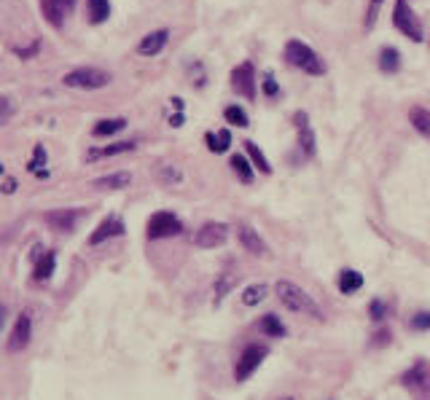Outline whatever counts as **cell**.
Returning <instances> with one entry per match:
<instances>
[{
    "instance_id": "6da1fadb",
    "label": "cell",
    "mask_w": 430,
    "mask_h": 400,
    "mask_svg": "<svg viewBox=\"0 0 430 400\" xmlns=\"http://www.w3.org/2000/svg\"><path fill=\"white\" fill-rule=\"evenodd\" d=\"M274 293H277L280 304L288 309V312H294V314H307L312 320H322V309L318 307V301H315L304 288H298L296 282L280 280L274 285Z\"/></svg>"
},
{
    "instance_id": "7a4b0ae2",
    "label": "cell",
    "mask_w": 430,
    "mask_h": 400,
    "mask_svg": "<svg viewBox=\"0 0 430 400\" xmlns=\"http://www.w3.org/2000/svg\"><path fill=\"white\" fill-rule=\"evenodd\" d=\"M285 62L291 67H298L301 73H309V76H322L325 73V62H322V57L309 43L298 38H291L285 43Z\"/></svg>"
},
{
    "instance_id": "3957f363",
    "label": "cell",
    "mask_w": 430,
    "mask_h": 400,
    "mask_svg": "<svg viewBox=\"0 0 430 400\" xmlns=\"http://www.w3.org/2000/svg\"><path fill=\"white\" fill-rule=\"evenodd\" d=\"M110 81H113V76L108 70H100V67H76V70L62 76V83L67 89H86V92L105 89V86H110Z\"/></svg>"
},
{
    "instance_id": "277c9868",
    "label": "cell",
    "mask_w": 430,
    "mask_h": 400,
    "mask_svg": "<svg viewBox=\"0 0 430 400\" xmlns=\"http://www.w3.org/2000/svg\"><path fill=\"white\" fill-rule=\"evenodd\" d=\"M393 27H395L401 35L412 38L414 43H422V40H425L422 22H419L417 13L412 11L409 0H395V6H393Z\"/></svg>"
},
{
    "instance_id": "5b68a950",
    "label": "cell",
    "mask_w": 430,
    "mask_h": 400,
    "mask_svg": "<svg viewBox=\"0 0 430 400\" xmlns=\"http://www.w3.org/2000/svg\"><path fill=\"white\" fill-rule=\"evenodd\" d=\"M401 384L414 395V400H430V365L417 363L414 368H409L403 374Z\"/></svg>"
},
{
    "instance_id": "8992f818",
    "label": "cell",
    "mask_w": 430,
    "mask_h": 400,
    "mask_svg": "<svg viewBox=\"0 0 430 400\" xmlns=\"http://www.w3.org/2000/svg\"><path fill=\"white\" fill-rule=\"evenodd\" d=\"M255 67L253 62H242L231 70V76H228V83H231V89L245 97V100H255V94H258V86H255Z\"/></svg>"
},
{
    "instance_id": "52a82bcc",
    "label": "cell",
    "mask_w": 430,
    "mask_h": 400,
    "mask_svg": "<svg viewBox=\"0 0 430 400\" xmlns=\"http://www.w3.org/2000/svg\"><path fill=\"white\" fill-rule=\"evenodd\" d=\"M183 231L180 218L173 213H153L148 218V240H164V237H178Z\"/></svg>"
},
{
    "instance_id": "ba28073f",
    "label": "cell",
    "mask_w": 430,
    "mask_h": 400,
    "mask_svg": "<svg viewBox=\"0 0 430 400\" xmlns=\"http://www.w3.org/2000/svg\"><path fill=\"white\" fill-rule=\"evenodd\" d=\"M228 240V226L226 223H215V220H207L197 228L194 234V245L202 247V250H213V247H221L223 242Z\"/></svg>"
},
{
    "instance_id": "9c48e42d",
    "label": "cell",
    "mask_w": 430,
    "mask_h": 400,
    "mask_svg": "<svg viewBox=\"0 0 430 400\" xmlns=\"http://www.w3.org/2000/svg\"><path fill=\"white\" fill-rule=\"evenodd\" d=\"M294 127L296 132H298V148H301V153L312 159L315 153H318V137H315V129H312V124H309V116L304 110H296L294 113Z\"/></svg>"
},
{
    "instance_id": "30bf717a",
    "label": "cell",
    "mask_w": 430,
    "mask_h": 400,
    "mask_svg": "<svg viewBox=\"0 0 430 400\" xmlns=\"http://www.w3.org/2000/svg\"><path fill=\"white\" fill-rule=\"evenodd\" d=\"M264 358H267V347H261V344L245 347L240 355V360H237V368H234V379H237V382H245V379L264 363Z\"/></svg>"
},
{
    "instance_id": "8fae6325",
    "label": "cell",
    "mask_w": 430,
    "mask_h": 400,
    "mask_svg": "<svg viewBox=\"0 0 430 400\" xmlns=\"http://www.w3.org/2000/svg\"><path fill=\"white\" fill-rule=\"evenodd\" d=\"M76 3L79 0H40V13H43V19L49 25L59 30V27L65 25L67 16H70V11L76 8Z\"/></svg>"
},
{
    "instance_id": "7c38bea8",
    "label": "cell",
    "mask_w": 430,
    "mask_h": 400,
    "mask_svg": "<svg viewBox=\"0 0 430 400\" xmlns=\"http://www.w3.org/2000/svg\"><path fill=\"white\" fill-rule=\"evenodd\" d=\"M30 336H33V317L30 312H22L16 322H13L11 334H8V352H22L30 344Z\"/></svg>"
},
{
    "instance_id": "4fadbf2b",
    "label": "cell",
    "mask_w": 430,
    "mask_h": 400,
    "mask_svg": "<svg viewBox=\"0 0 430 400\" xmlns=\"http://www.w3.org/2000/svg\"><path fill=\"white\" fill-rule=\"evenodd\" d=\"M127 228H124V220H121L119 215H108L105 220L100 223V226L92 231V237H89V245L97 247V245H103V242L113 240V237H121Z\"/></svg>"
},
{
    "instance_id": "5bb4252c",
    "label": "cell",
    "mask_w": 430,
    "mask_h": 400,
    "mask_svg": "<svg viewBox=\"0 0 430 400\" xmlns=\"http://www.w3.org/2000/svg\"><path fill=\"white\" fill-rule=\"evenodd\" d=\"M237 240H240V245L248 250V253H253V255H269V247H267V242L261 240V234L255 231L250 223H240L237 226Z\"/></svg>"
},
{
    "instance_id": "9a60e30c",
    "label": "cell",
    "mask_w": 430,
    "mask_h": 400,
    "mask_svg": "<svg viewBox=\"0 0 430 400\" xmlns=\"http://www.w3.org/2000/svg\"><path fill=\"white\" fill-rule=\"evenodd\" d=\"M167 40H170V30H167V27L153 30V33L143 35V40L137 43V54H140V57H156V54L164 52Z\"/></svg>"
},
{
    "instance_id": "2e32d148",
    "label": "cell",
    "mask_w": 430,
    "mask_h": 400,
    "mask_svg": "<svg viewBox=\"0 0 430 400\" xmlns=\"http://www.w3.org/2000/svg\"><path fill=\"white\" fill-rule=\"evenodd\" d=\"M94 188H100V191H121V188H129L132 186V175L119 170V172H110V175H103V177H97L92 180Z\"/></svg>"
},
{
    "instance_id": "e0dca14e",
    "label": "cell",
    "mask_w": 430,
    "mask_h": 400,
    "mask_svg": "<svg viewBox=\"0 0 430 400\" xmlns=\"http://www.w3.org/2000/svg\"><path fill=\"white\" fill-rule=\"evenodd\" d=\"M43 220H46L49 228H54V231H73L76 220H79V213H76V210H52V213H46Z\"/></svg>"
},
{
    "instance_id": "ac0fdd59",
    "label": "cell",
    "mask_w": 430,
    "mask_h": 400,
    "mask_svg": "<svg viewBox=\"0 0 430 400\" xmlns=\"http://www.w3.org/2000/svg\"><path fill=\"white\" fill-rule=\"evenodd\" d=\"M137 148V140H121V143H110L105 148H97V151H89L86 159H108V156H119V153H129Z\"/></svg>"
},
{
    "instance_id": "d6986e66",
    "label": "cell",
    "mask_w": 430,
    "mask_h": 400,
    "mask_svg": "<svg viewBox=\"0 0 430 400\" xmlns=\"http://www.w3.org/2000/svg\"><path fill=\"white\" fill-rule=\"evenodd\" d=\"M379 70L388 73V76L401 70V52H398L395 46H385V49L379 52Z\"/></svg>"
},
{
    "instance_id": "ffe728a7",
    "label": "cell",
    "mask_w": 430,
    "mask_h": 400,
    "mask_svg": "<svg viewBox=\"0 0 430 400\" xmlns=\"http://www.w3.org/2000/svg\"><path fill=\"white\" fill-rule=\"evenodd\" d=\"M124 129H127V119L124 116H119V119H100L92 127V134L94 137H110V134H119Z\"/></svg>"
},
{
    "instance_id": "44dd1931",
    "label": "cell",
    "mask_w": 430,
    "mask_h": 400,
    "mask_svg": "<svg viewBox=\"0 0 430 400\" xmlns=\"http://www.w3.org/2000/svg\"><path fill=\"white\" fill-rule=\"evenodd\" d=\"M86 16L92 25H103L110 16V0H86Z\"/></svg>"
},
{
    "instance_id": "7402d4cb",
    "label": "cell",
    "mask_w": 430,
    "mask_h": 400,
    "mask_svg": "<svg viewBox=\"0 0 430 400\" xmlns=\"http://www.w3.org/2000/svg\"><path fill=\"white\" fill-rule=\"evenodd\" d=\"M409 124H412L425 140H430V110L428 107H412V110H409Z\"/></svg>"
},
{
    "instance_id": "603a6c76",
    "label": "cell",
    "mask_w": 430,
    "mask_h": 400,
    "mask_svg": "<svg viewBox=\"0 0 430 400\" xmlns=\"http://www.w3.org/2000/svg\"><path fill=\"white\" fill-rule=\"evenodd\" d=\"M361 285H363V274L355 271V269H344V271L339 274V290H342V293H355V290H361Z\"/></svg>"
},
{
    "instance_id": "cb8c5ba5",
    "label": "cell",
    "mask_w": 430,
    "mask_h": 400,
    "mask_svg": "<svg viewBox=\"0 0 430 400\" xmlns=\"http://www.w3.org/2000/svg\"><path fill=\"white\" fill-rule=\"evenodd\" d=\"M204 140H207V148L213 151V153H226L228 146H231V132L228 129H221V132H207L204 134Z\"/></svg>"
},
{
    "instance_id": "d4e9b609",
    "label": "cell",
    "mask_w": 430,
    "mask_h": 400,
    "mask_svg": "<svg viewBox=\"0 0 430 400\" xmlns=\"http://www.w3.org/2000/svg\"><path fill=\"white\" fill-rule=\"evenodd\" d=\"M245 151H248V156L253 161V167H258L264 175H272V164H269V159L264 156V151L255 146L253 140H245Z\"/></svg>"
},
{
    "instance_id": "484cf974",
    "label": "cell",
    "mask_w": 430,
    "mask_h": 400,
    "mask_svg": "<svg viewBox=\"0 0 430 400\" xmlns=\"http://www.w3.org/2000/svg\"><path fill=\"white\" fill-rule=\"evenodd\" d=\"M54 266H57V255L54 253H43L38 264H35V271H33V277L38 282H46L49 277L54 274Z\"/></svg>"
},
{
    "instance_id": "4316f807",
    "label": "cell",
    "mask_w": 430,
    "mask_h": 400,
    "mask_svg": "<svg viewBox=\"0 0 430 400\" xmlns=\"http://www.w3.org/2000/svg\"><path fill=\"white\" fill-rule=\"evenodd\" d=\"M228 164H231V170L237 172V177H240L245 186H248V183H253V167H250V161L245 159V156L237 153V156H231Z\"/></svg>"
},
{
    "instance_id": "83f0119b",
    "label": "cell",
    "mask_w": 430,
    "mask_h": 400,
    "mask_svg": "<svg viewBox=\"0 0 430 400\" xmlns=\"http://www.w3.org/2000/svg\"><path fill=\"white\" fill-rule=\"evenodd\" d=\"M223 119L231 124V127H240V129H245L250 121H248V113H245V107L240 105H228L226 110H223Z\"/></svg>"
},
{
    "instance_id": "f1b7e54d",
    "label": "cell",
    "mask_w": 430,
    "mask_h": 400,
    "mask_svg": "<svg viewBox=\"0 0 430 400\" xmlns=\"http://www.w3.org/2000/svg\"><path fill=\"white\" fill-rule=\"evenodd\" d=\"M267 298V285H250V288H245V293H242V304L245 307H255V304H261Z\"/></svg>"
},
{
    "instance_id": "f546056e",
    "label": "cell",
    "mask_w": 430,
    "mask_h": 400,
    "mask_svg": "<svg viewBox=\"0 0 430 400\" xmlns=\"http://www.w3.org/2000/svg\"><path fill=\"white\" fill-rule=\"evenodd\" d=\"M43 164H46V148L35 146V151H33V161L27 164V170H30L33 175H38V177H46L49 172H46V167H43Z\"/></svg>"
},
{
    "instance_id": "4dcf8cb0",
    "label": "cell",
    "mask_w": 430,
    "mask_h": 400,
    "mask_svg": "<svg viewBox=\"0 0 430 400\" xmlns=\"http://www.w3.org/2000/svg\"><path fill=\"white\" fill-rule=\"evenodd\" d=\"M388 0H368V6H366V16H363V27L366 30H374L376 19H379V13H382V6H385Z\"/></svg>"
},
{
    "instance_id": "1f68e13d",
    "label": "cell",
    "mask_w": 430,
    "mask_h": 400,
    "mask_svg": "<svg viewBox=\"0 0 430 400\" xmlns=\"http://www.w3.org/2000/svg\"><path fill=\"white\" fill-rule=\"evenodd\" d=\"M231 285H234V274H231V271H223V274L218 277V282H215V304L223 301V295L231 290Z\"/></svg>"
},
{
    "instance_id": "d6a6232c",
    "label": "cell",
    "mask_w": 430,
    "mask_h": 400,
    "mask_svg": "<svg viewBox=\"0 0 430 400\" xmlns=\"http://www.w3.org/2000/svg\"><path fill=\"white\" fill-rule=\"evenodd\" d=\"M261 331L267 336H285V325L280 322L277 314H267V317L261 320Z\"/></svg>"
},
{
    "instance_id": "836d02e7",
    "label": "cell",
    "mask_w": 430,
    "mask_h": 400,
    "mask_svg": "<svg viewBox=\"0 0 430 400\" xmlns=\"http://www.w3.org/2000/svg\"><path fill=\"white\" fill-rule=\"evenodd\" d=\"M261 89H264V94H267V97H277V94H280V86H277V81H274V76H272V73H267V76H264V81H261Z\"/></svg>"
},
{
    "instance_id": "e575fe53",
    "label": "cell",
    "mask_w": 430,
    "mask_h": 400,
    "mask_svg": "<svg viewBox=\"0 0 430 400\" xmlns=\"http://www.w3.org/2000/svg\"><path fill=\"white\" fill-rule=\"evenodd\" d=\"M412 328H414V331H430V314L428 312L414 314V317H412Z\"/></svg>"
},
{
    "instance_id": "d590c367",
    "label": "cell",
    "mask_w": 430,
    "mask_h": 400,
    "mask_svg": "<svg viewBox=\"0 0 430 400\" xmlns=\"http://www.w3.org/2000/svg\"><path fill=\"white\" fill-rule=\"evenodd\" d=\"M161 180H167V183H180V180H183V175H180V170H178V167H173V164H167V167H164V170H161Z\"/></svg>"
},
{
    "instance_id": "8d00e7d4",
    "label": "cell",
    "mask_w": 430,
    "mask_h": 400,
    "mask_svg": "<svg viewBox=\"0 0 430 400\" xmlns=\"http://www.w3.org/2000/svg\"><path fill=\"white\" fill-rule=\"evenodd\" d=\"M11 113H13L11 100H8V97H0V124H8Z\"/></svg>"
},
{
    "instance_id": "74e56055",
    "label": "cell",
    "mask_w": 430,
    "mask_h": 400,
    "mask_svg": "<svg viewBox=\"0 0 430 400\" xmlns=\"http://www.w3.org/2000/svg\"><path fill=\"white\" fill-rule=\"evenodd\" d=\"M38 49H40V40H33V43L25 46V49H13V54H19L22 59H30V57H35V54H38Z\"/></svg>"
},
{
    "instance_id": "f35d334b",
    "label": "cell",
    "mask_w": 430,
    "mask_h": 400,
    "mask_svg": "<svg viewBox=\"0 0 430 400\" xmlns=\"http://www.w3.org/2000/svg\"><path fill=\"white\" fill-rule=\"evenodd\" d=\"M371 317H374V320H382V317H385V307H382L379 301L371 304Z\"/></svg>"
},
{
    "instance_id": "ab89813d",
    "label": "cell",
    "mask_w": 430,
    "mask_h": 400,
    "mask_svg": "<svg viewBox=\"0 0 430 400\" xmlns=\"http://www.w3.org/2000/svg\"><path fill=\"white\" fill-rule=\"evenodd\" d=\"M3 191H6V194H13V191H16V180H13V177H6V180H3Z\"/></svg>"
},
{
    "instance_id": "60d3db41",
    "label": "cell",
    "mask_w": 430,
    "mask_h": 400,
    "mask_svg": "<svg viewBox=\"0 0 430 400\" xmlns=\"http://www.w3.org/2000/svg\"><path fill=\"white\" fill-rule=\"evenodd\" d=\"M282 400H294V398H282Z\"/></svg>"
}]
</instances>
